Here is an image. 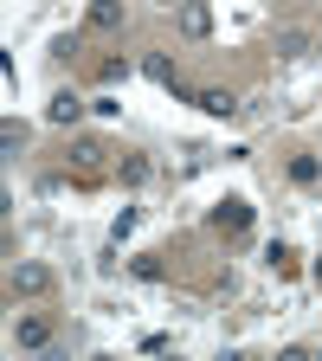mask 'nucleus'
<instances>
[{"label": "nucleus", "mask_w": 322, "mask_h": 361, "mask_svg": "<svg viewBox=\"0 0 322 361\" xmlns=\"http://www.w3.org/2000/svg\"><path fill=\"white\" fill-rule=\"evenodd\" d=\"M45 342H52V316H39V310H32V316H20V323H13V348L32 355V348H45Z\"/></svg>", "instance_id": "obj_1"}, {"label": "nucleus", "mask_w": 322, "mask_h": 361, "mask_svg": "<svg viewBox=\"0 0 322 361\" xmlns=\"http://www.w3.org/2000/svg\"><path fill=\"white\" fill-rule=\"evenodd\" d=\"M7 284H13V297H39L45 284H52V271H45V264H13Z\"/></svg>", "instance_id": "obj_2"}, {"label": "nucleus", "mask_w": 322, "mask_h": 361, "mask_svg": "<svg viewBox=\"0 0 322 361\" xmlns=\"http://www.w3.org/2000/svg\"><path fill=\"white\" fill-rule=\"evenodd\" d=\"M180 32H187V39H206V32H213V13L200 7V0H187V7H180Z\"/></svg>", "instance_id": "obj_3"}, {"label": "nucleus", "mask_w": 322, "mask_h": 361, "mask_svg": "<svg viewBox=\"0 0 322 361\" xmlns=\"http://www.w3.org/2000/svg\"><path fill=\"white\" fill-rule=\"evenodd\" d=\"M90 26H97V32H116L123 26V0H90Z\"/></svg>", "instance_id": "obj_4"}, {"label": "nucleus", "mask_w": 322, "mask_h": 361, "mask_svg": "<svg viewBox=\"0 0 322 361\" xmlns=\"http://www.w3.org/2000/svg\"><path fill=\"white\" fill-rule=\"evenodd\" d=\"M200 110H206V116H233L239 97H233V90H200Z\"/></svg>", "instance_id": "obj_5"}, {"label": "nucleus", "mask_w": 322, "mask_h": 361, "mask_svg": "<svg viewBox=\"0 0 322 361\" xmlns=\"http://www.w3.org/2000/svg\"><path fill=\"white\" fill-rule=\"evenodd\" d=\"M45 116H52V123H78V116H84V104L71 97V90H58V97H52V110H45Z\"/></svg>", "instance_id": "obj_6"}, {"label": "nucleus", "mask_w": 322, "mask_h": 361, "mask_svg": "<svg viewBox=\"0 0 322 361\" xmlns=\"http://www.w3.org/2000/svg\"><path fill=\"white\" fill-rule=\"evenodd\" d=\"M219 226H233V233H239V226H252V207H245V200H225V207H219Z\"/></svg>", "instance_id": "obj_7"}, {"label": "nucleus", "mask_w": 322, "mask_h": 361, "mask_svg": "<svg viewBox=\"0 0 322 361\" xmlns=\"http://www.w3.org/2000/svg\"><path fill=\"white\" fill-rule=\"evenodd\" d=\"M316 174H322V161H316V155H297V161H290V180H303V188H309Z\"/></svg>", "instance_id": "obj_8"}, {"label": "nucleus", "mask_w": 322, "mask_h": 361, "mask_svg": "<svg viewBox=\"0 0 322 361\" xmlns=\"http://www.w3.org/2000/svg\"><path fill=\"white\" fill-rule=\"evenodd\" d=\"M278 45H284V59H303V52H309V39H303V32H284Z\"/></svg>", "instance_id": "obj_9"}, {"label": "nucleus", "mask_w": 322, "mask_h": 361, "mask_svg": "<svg viewBox=\"0 0 322 361\" xmlns=\"http://www.w3.org/2000/svg\"><path fill=\"white\" fill-rule=\"evenodd\" d=\"M104 155H110V149H104V142H78V161H84V168H97V161H104Z\"/></svg>", "instance_id": "obj_10"}, {"label": "nucleus", "mask_w": 322, "mask_h": 361, "mask_svg": "<svg viewBox=\"0 0 322 361\" xmlns=\"http://www.w3.org/2000/svg\"><path fill=\"white\" fill-rule=\"evenodd\" d=\"M149 78H155V84H174V65H168V59H149ZM174 90H180V84H174Z\"/></svg>", "instance_id": "obj_11"}, {"label": "nucleus", "mask_w": 322, "mask_h": 361, "mask_svg": "<svg viewBox=\"0 0 322 361\" xmlns=\"http://www.w3.org/2000/svg\"><path fill=\"white\" fill-rule=\"evenodd\" d=\"M316 278H322V258H316Z\"/></svg>", "instance_id": "obj_12"}, {"label": "nucleus", "mask_w": 322, "mask_h": 361, "mask_svg": "<svg viewBox=\"0 0 322 361\" xmlns=\"http://www.w3.org/2000/svg\"><path fill=\"white\" fill-rule=\"evenodd\" d=\"M168 7H174V0H168Z\"/></svg>", "instance_id": "obj_13"}]
</instances>
